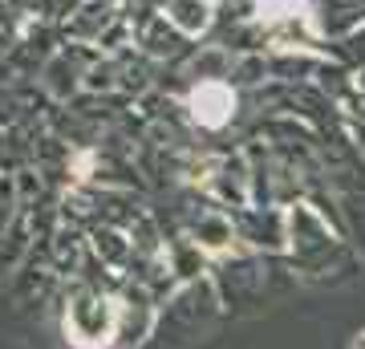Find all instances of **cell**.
<instances>
[{
	"label": "cell",
	"instance_id": "obj_1",
	"mask_svg": "<svg viewBox=\"0 0 365 349\" xmlns=\"http://www.w3.org/2000/svg\"><path fill=\"white\" fill-rule=\"evenodd\" d=\"M114 329H118V309L106 297H93V293H81L66 313V333L78 349L110 345Z\"/></svg>",
	"mask_w": 365,
	"mask_h": 349
}]
</instances>
